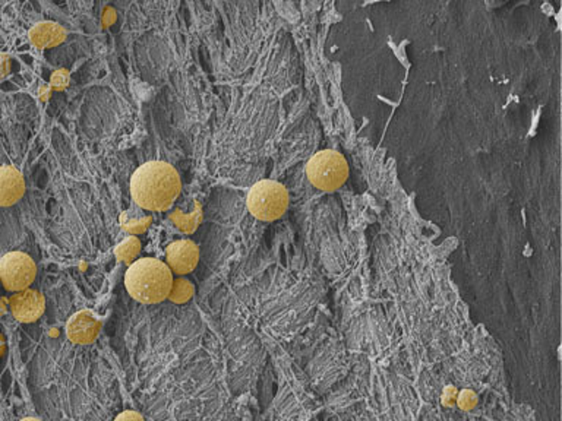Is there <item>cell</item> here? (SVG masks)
<instances>
[{
    "instance_id": "1",
    "label": "cell",
    "mask_w": 562,
    "mask_h": 421,
    "mask_svg": "<svg viewBox=\"0 0 562 421\" xmlns=\"http://www.w3.org/2000/svg\"><path fill=\"white\" fill-rule=\"evenodd\" d=\"M182 182L176 168L164 161L145 163L131 177V195L148 210H167L181 195Z\"/></svg>"
},
{
    "instance_id": "2",
    "label": "cell",
    "mask_w": 562,
    "mask_h": 421,
    "mask_svg": "<svg viewBox=\"0 0 562 421\" xmlns=\"http://www.w3.org/2000/svg\"><path fill=\"white\" fill-rule=\"evenodd\" d=\"M173 273L160 259L141 258L132 262L125 274L129 295L142 305H157L169 298Z\"/></svg>"
},
{
    "instance_id": "3",
    "label": "cell",
    "mask_w": 562,
    "mask_h": 421,
    "mask_svg": "<svg viewBox=\"0 0 562 421\" xmlns=\"http://www.w3.org/2000/svg\"><path fill=\"white\" fill-rule=\"evenodd\" d=\"M249 213L261 221H274L280 218L288 206V193L276 180H261L248 193Z\"/></svg>"
},
{
    "instance_id": "4",
    "label": "cell",
    "mask_w": 562,
    "mask_h": 421,
    "mask_svg": "<svg viewBox=\"0 0 562 421\" xmlns=\"http://www.w3.org/2000/svg\"><path fill=\"white\" fill-rule=\"evenodd\" d=\"M309 182L319 191L334 192L340 189L348 177V166L340 153L321 151L315 154L306 166Z\"/></svg>"
},
{
    "instance_id": "5",
    "label": "cell",
    "mask_w": 562,
    "mask_h": 421,
    "mask_svg": "<svg viewBox=\"0 0 562 421\" xmlns=\"http://www.w3.org/2000/svg\"><path fill=\"white\" fill-rule=\"evenodd\" d=\"M37 277L33 258L24 252H9L0 258V283L8 291L19 293L29 288Z\"/></svg>"
},
{
    "instance_id": "6",
    "label": "cell",
    "mask_w": 562,
    "mask_h": 421,
    "mask_svg": "<svg viewBox=\"0 0 562 421\" xmlns=\"http://www.w3.org/2000/svg\"><path fill=\"white\" fill-rule=\"evenodd\" d=\"M12 316L21 323H33L39 320L46 310V300L37 290L26 288L15 293L9 298Z\"/></svg>"
},
{
    "instance_id": "7",
    "label": "cell",
    "mask_w": 562,
    "mask_h": 421,
    "mask_svg": "<svg viewBox=\"0 0 562 421\" xmlns=\"http://www.w3.org/2000/svg\"><path fill=\"white\" fill-rule=\"evenodd\" d=\"M103 322L91 310H79L66 323V337L78 345L91 344L97 340Z\"/></svg>"
},
{
    "instance_id": "8",
    "label": "cell",
    "mask_w": 562,
    "mask_h": 421,
    "mask_svg": "<svg viewBox=\"0 0 562 421\" xmlns=\"http://www.w3.org/2000/svg\"><path fill=\"white\" fill-rule=\"evenodd\" d=\"M166 259V265L170 268L171 273H176L177 275L189 274L199 262V248L192 240H176L167 246Z\"/></svg>"
},
{
    "instance_id": "9",
    "label": "cell",
    "mask_w": 562,
    "mask_h": 421,
    "mask_svg": "<svg viewBox=\"0 0 562 421\" xmlns=\"http://www.w3.org/2000/svg\"><path fill=\"white\" fill-rule=\"evenodd\" d=\"M25 193L24 176L12 166L0 167V206H12Z\"/></svg>"
},
{
    "instance_id": "10",
    "label": "cell",
    "mask_w": 562,
    "mask_h": 421,
    "mask_svg": "<svg viewBox=\"0 0 562 421\" xmlns=\"http://www.w3.org/2000/svg\"><path fill=\"white\" fill-rule=\"evenodd\" d=\"M29 41L37 49H51L62 44L66 39V29L56 22H39L29 29Z\"/></svg>"
},
{
    "instance_id": "11",
    "label": "cell",
    "mask_w": 562,
    "mask_h": 421,
    "mask_svg": "<svg viewBox=\"0 0 562 421\" xmlns=\"http://www.w3.org/2000/svg\"><path fill=\"white\" fill-rule=\"evenodd\" d=\"M141 249H142L141 240L135 235H131V237H126L125 240H122V242L117 245L114 253H116V258L119 259L121 262H125L129 265L139 255Z\"/></svg>"
},
{
    "instance_id": "12",
    "label": "cell",
    "mask_w": 562,
    "mask_h": 421,
    "mask_svg": "<svg viewBox=\"0 0 562 421\" xmlns=\"http://www.w3.org/2000/svg\"><path fill=\"white\" fill-rule=\"evenodd\" d=\"M195 288L188 280H176L173 281V287L169 295V300L176 305H184L194 297Z\"/></svg>"
},
{
    "instance_id": "13",
    "label": "cell",
    "mask_w": 562,
    "mask_h": 421,
    "mask_svg": "<svg viewBox=\"0 0 562 421\" xmlns=\"http://www.w3.org/2000/svg\"><path fill=\"white\" fill-rule=\"evenodd\" d=\"M171 221L174 223V225H177L179 227L184 233H194L195 231V228H196V225L199 224V221H201V206L196 203V209H195V213H192V214H189V215H185V214H182L181 210H177V213H174V214H171Z\"/></svg>"
},
{
    "instance_id": "14",
    "label": "cell",
    "mask_w": 562,
    "mask_h": 421,
    "mask_svg": "<svg viewBox=\"0 0 562 421\" xmlns=\"http://www.w3.org/2000/svg\"><path fill=\"white\" fill-rule=\"evenodd\" d=\"M478 404V395L471 389H464L457 395L456 405H458L463 411H471Z\"/></svg>"
},
{
    "instance_id": "15",
    "label": "cell",
    "mask_w": 562,
    "mask_h": 421,
    "mask_svg": "<svg viewBox=\"0 0 562 421\" xmlns=\"http://www.w3.org/2000/svg\"><path fill=\"white\" fill-rule=\"evenodd\" d=\"M151 218L146 217L144 220H129V221H124V228L131 233V234H141L146 230V227L150 225Z\"/></svg>"
},
{
    "instance_id": "16",
    "label": "cell",
    "mask_w": 562,
    "mask_h": 421,
    "mask_svg": "<svg viewBox=\"0 0 562 421\" xmlns=\"http://www.w3.org/2000/svg\"><path fill=\"white\" fill-rule=\"evenodd\" d=\"M457 395L458 392L456 390V387L448 386L443 389V394H442V404L446 407H454L456 401H457Z\"/></svg>"
},
{
    "instance_id": "17",
    "label": "cell",
    "mask_w": 562,
    "mask_h": 421,
    "mask_svg": "<svg viewBox=\"0 0 562 421\" xmlns=\"http://www.w3.org/2000/svg\"><path fill=\"white\" fill-rule=\"evenodd\" d=\"M114 421H145V420H144V417L139 412L128 410V411H124V412H121L119 415H117Z\"/></svg>"
},
{
    "instance_id": "18",
    "label": "cell",
    "mask_w": 562,
    "mask_h": 421,
    "mask_svg": "<svg viewBox=\"0 0 562 421\" xmlns=\"http://www.w3.org/2000/svg\"><path fill=\"white\" fill-rule=\"evenodd\" d=\"M11 71V60L9 56L6 54H0V78H4Z\"/></svg>"
},
{
    "instance_id": "19",
    "label": "cell",
    "mask_w": 562,
    "mask_h": 421,
    "mask_svg": "<svg viewBox=\"0 0 562 421\" xmlns=\"http://www.w3.org/2000/svg\"><path fill=\"white\" fill-rule=\"evenodd\" d=\"M6 300L5 298H0V316L6 313Z\"/></svg>"
},
{
    "instance_id": "20",
    "label": "cell",
    "mask_w": 562,
    "mask_h": 421,
    "mask_svg": "<svg viewBox=\"0 0 562 421\" xmlns=\"http://www.w3.org/2000/svg\"><path fill=\"white\" fill-rule=\"evenodd\" d=\"M21 421H41V420L36 418V417H26V418H22Z\"/></svg>"
}]
</instances>
